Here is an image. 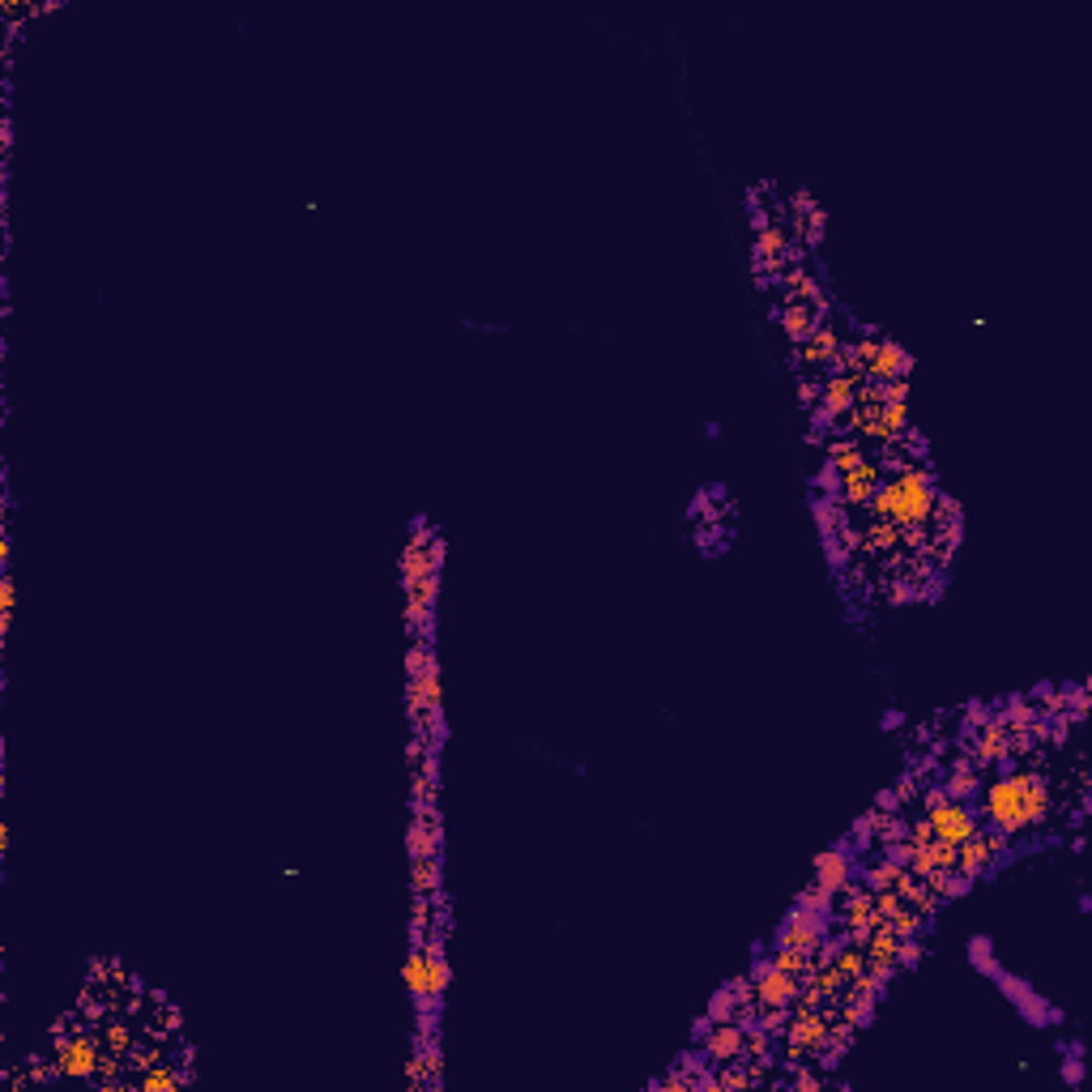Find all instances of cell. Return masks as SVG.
I'll use <instances>...</instances> for the list:
<instances>
[{
  "instance_id": "cell-1",
  "label": "cell",
  "mask_w": 1092,
  "mask_h": 1092,
  "mask_svg": "<svg viewBox=\"0 0 1092 1092\" xmlns=\"http://www.w3.org/2000/svg\"><path fill=\"white\" fill-rule=\"evenodd\" d=\"M1045 807H1050V798H1045V786L1037 777H1012V782H999L986 793V815L1007 833L1045 820Z\"/></svg>"
},
{
  "instance_id": "cell-2",
  "label": "cell",
  "mask_w": 1092,
  "mask_h": 1092,
  "mask_svg": "<svg viewBox=\"0 0 1092 1092\" xmlns=\"http://www.w3.org/2000/svg\"><path fill=\"white\" fill-rule=\"evenodd\" d=\"M0 598H4V607H0V636H9V627H13V576L0 581Z\"/></svg>"
}]
</instances>
